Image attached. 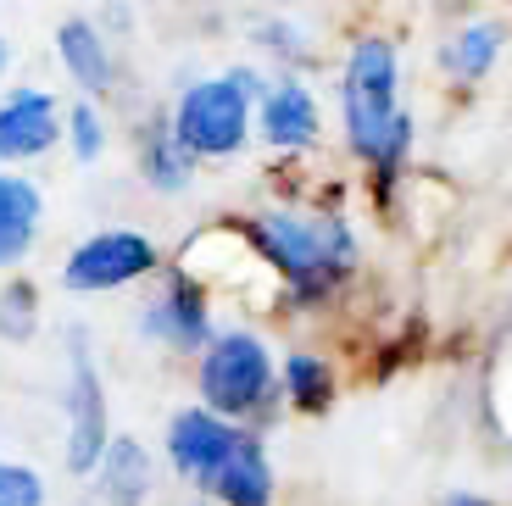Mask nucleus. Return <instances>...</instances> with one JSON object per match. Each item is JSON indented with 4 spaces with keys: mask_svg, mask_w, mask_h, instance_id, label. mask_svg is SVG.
Listing matches in <instances>:
<instances>
[{
    "mask_svg": "<svg viewBox=\"0 0 512 506\" xmlns=\"http://www.w3.org/2000/svg\"><path fill=\"white\" fill-rule=\"evenodd\" d=\"M346 128L357 156L379 173H390L407 151V117L396 106V51L384 39H362L346 62Z\"/></svg>",
    "mask_w": 512,
    "mask_h": 506,
    "instance_id": "nucleus-1",
    "label": "nucleus"
},
{
    "mask_svg": "<svg viewBox=\"0 0 512 506\" xmlns=\"http://www.w3.org/2000/svg\"><path fill=\"white\" fill-rule=\"evenodd\" d=\"M245 234H251L256 251L268 256L290 284H301V290H323V284L340 279L351 267V256H357V245H351L340 217L307 223V217H290V212H268V217H256Z\"/></svg>",
    "mask_w": 512,
    "mask_h": 506,
    "instance_id": "nucleus-2",
    "label": "nucleus"
},
{
    "mask_svg": "<svg viewBox=\"0 0 512 506\" xmlns=\"http://www.w3.org/2000/svg\"><path fill=\"white\" fill-rule=\"evenodd\" d=\"M245 123H251V73L206 78L179 101L173 117V145L184 156H229L240 151Z\"/></svg>",
    "mask_w": 512,
    "mask_h": 506,
    "instance_id": "nucleus-3",
    "label": "nucleus"
},
{
    "mask_svg": "<svg viewBox=\"0 0 512 506\" xmlns=\"http://www.w3.org/2000/svg\"><path fill=\"white\" fill-rule=\"evenodd\" d=\"M268 384H273V362L262 351V340H251V334H223L201 362V401L223 423L268 401Z\"/></svg>",
    "mask_w": 512,
    "mask_h": 506,
    "instance_id": "nucleus-4",
    "label": "nucleus"
},
{
    "mask_svg": "<svg viewBox=\"0 0 512 506\" xmlns=\"http://www.w3.org/2000/svg\"><path fill=\"white\" fill-rule=\"evenodd\" d=\"M240 440H245V434L234 429V423L212 418L206 406H190V412H179L173 429H167V456H173V468H179L190 484L212 490L218 473L229 468V456L240 451Z\"/></svg>",
    "mask_w": 512,
    "mask_h": 506,
    "instance_id": "nucleus-5",
    "label": "nucleus"
},
{
    "mask_svg": "<svg viewBox=\"0 0 512 506\" xmlns=\"http://www.w3.org/2000/svg\"><path fill=\"white\" fill-rule=\"evenodd\" d=\"M151 267H156V245L112 228V234H95V240L78 245L73 262L62 267V279H67V290H117V284L140 279Z\"/></svg>",
    "mask_w": 512,
    "mask_h": 506,
    "instance_id": "nucleus-6",
    "label": "nucleus"
},
{
    "mask_svg": "<svg viewBox=\"0 0 512 506\" xmlns=\"http://www.w3.org/2000/svg\"><path fill=\"white\" fill-rule=\"evenodd\" d=\"M112 445V423H106L101 379H95L90 356L73 362V390H67V462L78 473H90L101 462V451Z\"/></svg>",
    "mask_w": 512,
    "mask_h": 506,
    "instance_id": "nucleus-7",
    "label": "nucleus"
},
{
    "mask_svg": "<svg viewBox=\"0 0 512 506\" xmlns=\"http://www.w3.org/2000/svg\"><path fill=\"white\" fill-rule=\"evenodd\" d=\"M145 329H151L156 340H167L173 351H201L206 334H212L201 284L184 279V273H173V279H167V295L151 301V312H145Z\"/></svg>",
    "mask_w": 512,
    "mask_h": 506,
    "instance_id": "nucleus-8",
    "label": "nucleus"
},
{
    "mask_svg": "<svg viewBox=\"0 0 512 506\" xmlns=\"http://www.w3.org/2000/svg\"><path fill=\"white\" fill-rule=\"evenodd\" d=\"M56 106L51 95H39V89H12L6 95V106H0V156H12V162H23V156H39L56 145Z\"/></svg>",
    "mask_w": 512,
    "mask_h": 506,
    "instance_id": "nucleus-9",
    "label": "nucleus"
},
{
    "mask_svg": "<svg viewBox=\"0 0 512 506\" xmlns=\"http://www.w3.org/2000/svg\"><path fill=\"white\" fill-rule=\"evenodd\" d=\"M262 134H268L279 151H301V145L318 140V106L301 84H279L262 101Z\"/></svg>",
    "mask_w": 512,
    "mask_h": 506,
    "instance_id": "nucleus-10",
    "label": "nucleus"
},
{
    "mask_svg": "<svg viewBox=\"0 0 512 506\" xmlns=\"http://www.w3.org/2000/svg\"><path fill=\"white\" fill-rule=\"evenodd\" d=\"M95 468H101V495L112 506H140L151 495V456L134 440H112Z\"/></svg>",
    "mask_w": 512,
    "mask_h": 506,
    "instance_id": "nucleus-11",
    "label": "nucleus"
},
{
    "mask_svg": "<svg viewBox=\"0 0 512 506\" xmlns=\"http://www.w3.org/2000/svg\"><path fill=\"white\" fill-rule=\"evenodd\" d=\"M212 490L223 495L229 506H268L273 501V473H268V456L256 440H240V451L229 456V468L218 473Z\"/></svg>",
    "mask_w": 512,
    "mask_h": 506,
    "instance_id": "nucleus-12",
    "label": "nucleus"
},
{
    "mask_svg": "<svg viewBox=\"0 0 512 506\" xmlns=\"http://www.w3.org/2000/svg\"><path fill=\"white\" fill-rule=\"evenodd\" d=\"M39 223V190L23 178H0V262H17L34 240Z\"/></svg>",
    "mask_w": 512,
    "mask_h": 506,
    "instance_id": "nucleus-13",
    "label": "nucleus"
},
{
    "mask_svg": "<svg viewBox=\"0 0 512 506\" xmlns=\"http://www.w3.org/2000/svg\"><path fill=\"white\" fill-rule=\"evenodd\" d=\"M56 45H62V62H67V73H73L78 84L90 89V95H101V89H112V56H106L101 34H95L90 23H67L62 34H56Z\"/></svg>",
    "mask_w": 512,
    "mask_h": 506,
    "instance_id": "nucleus-14",
    "label": "nucleus"
},
{
    "mask_svg": "<svg viewBox=\"0 0 512 506\" xmlns=\"http://www.w3.org/2000/svg\"><path fill=\"white\" fill-rule=\"evenodd\" d=\"M496 51H501V28L479 23V28H462V34H451L440 62H446V73H457V78H485L490 62H496Z\"/></svg>",
    "mask_w": 512,
    "mask_h": 506,
    "instance_id": "nucleus-15",
    "label": "nucleus"
},
{
    "mask_svg": "<svg viewBox=\"0 0 512 506\" xmlns=\"http://www.w3.org/2000/svg\"><path fill=\"white\" fill-rule=\"evenodd\" d=\"M284 390L295 395V406H307V412L329 406V395H334L329 362H318V356H290V362H284Z\"/></svg>",
    "mask_w": 512,
    "mask_h": 506,
    "instance_id": "nucleus-16",
    "label": "nucleus"
},
{
    "mask_svg": "<svg viewBox=\"0 0 512 506\" xmlns=\"http://www.w3.org/2000/svg\"><path fill=\"white\" fill-rule=\"evenodd\" d=\"M184 173H190V156L173 145V134H151V140H145V178L162 184V190H179Z\"/></svg>",
    "mask_w": 512,
    "mask_h": 506,
    "instance_id": "nucleus-17",
    "label": "nucleus"
},
{
    "mask_svg": "<svg viewBox=\"0 0 512 506\" xmlns=\"http://www.w3.org/2000/svg\"><path fill=\"white\" fill-rule=\"evenodd\" d=\"M0 506H45V484L34 468H17V462H0Z\"/></svg>",
    "mask_w": 512,
    "mask_h": 506,
    "instance_id": "nucleus-18",
    "label": "nucleus"
},
{
    "mask_svg": "<svg viewBox=\"0 0 512 506\" xmlns=\"http://www.w3.org/2000/svg\"><path fill=\"white\" fill-rule=\"evenodd\" d=\"M0 329L12 334V340H23V334L34 329V290H28V284H12V290H6V301H0Z\"/></svg>",
    "mask_w": 512,
    "mask_h": 506,
    "instance_id": "nucleus-19",
    "label": "nucleus"
},
{
    "mask_svg": "<svg viewBox=\"0 0 512 506\" xmlns=\"http://www.w3.org/2000/svg\"><path fill=\"white\" fill-rule=\"evenodd\" d=\"M67 123H73V151L84 156V162H95V156H101V117L90 112V106H73V117H67Z\"/></svg>",
    "mask_w": 512,
    "mask_h": 506,
    "instance_id": "nucleus-20",
    "label": "nucleus"
},
{
    "mask_svg": "<svg viewBox=\"0 0 512 506\" xmlns=\"http://www.w3.org/2000/svg\"><path fill=\"white\" fill-rule=\"evenodd\" d=\"M446 506H485V501H474V495H457V501H446Z\"/></svg>",
    "mask_w": 512,
    "mask_h": 506,
    "instance_id": "nucleus-21",
    "label": "nucleus"
}]
</instances>
